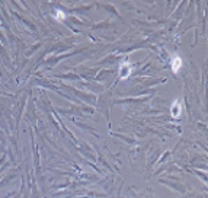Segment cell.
Listing matches in <instances>:
<instances>
[{
	"instance_id": "277c9868",
	"label": "cell",
	"mask_w": 208,
	"mask_h": 198,
	"mask_svg": "<svg viewBox=\"0 0 208 198\" xmlns=\"http://www.w3.org/2000/svg\"><path fill=\"white\" fill-rule=\"evenodd\" d=\"M55 18H57V19H60V20H63V19H64V18H66V16H64V13H61V12L58 10V13L55 15Z\"/></svg>"
},
{
	"instance_id": "7a4b0ae2",
	"label": "cell",
	"mask_w": 208,
	"mask_h": 198,
	"mask_svg": "<svg viewBox=\"0 0 208 198\" xmlns=\"http://www.w3.org/2000/svg\"><path fill=\"white\" fill-rule=\"evenodd\" d=\"M180 112H182V106H180V101L178 99V101L173 102V105L170 108V114H172V117H175V118H179Z\"/></svg>"
},
{
	"instance_id": "6da1fadb",
	"label": "cell",
	"mask_w": 208,
	"mask_h": 198,
	"mask_svg": "<svg viewBox=\"0 0 208 198\" xmlns=\"http://www.w3.org/2000/svg\"><path fill=\"white\" fill-rule=\"evenodd\" d=\"M170 66H172V70L175 73H178L182 67V58L178 55V54H173L172 55V61H170Z\"/></svg>"
},
{
	"instance_id": "3957f363",
	"label": "cell",
	"mask_w": 208,
	"mask_h": 198,
	"mask_svg": "<svg viewBox=\"0 0 208 198\" xmlns=\"http://www.w3.org/2000/svg\"><path fill=\"white\" fill-rule=\"evenodd\" d=\"M121 70H122V73H121V77L125 79L130 76V73H131V66L128 63H124L122 64V67H121Z\"/></svg>"
}]
</instances>
